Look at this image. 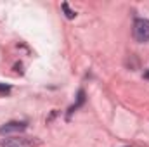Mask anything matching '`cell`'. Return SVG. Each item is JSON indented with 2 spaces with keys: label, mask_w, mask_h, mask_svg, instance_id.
Masks as SVG:
<instances>
[{
  "label": "cell",
  "mask_w": 149,
  "mask_h": 147,
  "mask_svg": "<svg viewBox=\"0 0 149 147\" xmlns=\"http://www.w3.org/2000/svg\"><path fill=\"white\" fill-rule=\"evenodd\" d=\"M134 38L139 43H146L149 40V21L148 19H135V23H134Z\"/></svg>",
  "instance_id": "cell-1"
},
{
  "label": "cell",
  "mask_w": 149,
  "mask_h": 147,
  "mask_svg": "<svg viewBox=\"0 0 149 147\" xmlns=\"http://www.w3.org/2000/svg\"><path fill=\"white\" fill-rule=\"evenodd\" d=\"M144 76H146V78H149V71H148V73H146V74H144Z\"/></svg>",
  "instance_id": "cell-5"
},
{
  "label": "cell",
  "mask_w": 149,
  "mask_h": 147,
  "mask_svg": "<svg viewBox=\"0 0 149 147\" xmlns=\"http://www.w3.org/2000/svg\"><path fill=\"white\" fill-rule=\"evenodd\" d=\"M10 92V87L9 85H0V94H7Z\"/></svg>",
  "instance_id": "cell-4"
},
{
  "label": "cell",
  "mask_w": 149,
  "mask_h": 147,
  "mask_svg": "<svg viewBox=\"0 0 149 147\" xmlns=\"http://www.w3.org/2000/svg\"><path fill=\"white\" fill-rule=\"evenodd\" d=\"M63 9H64V12H66V17H70V19H73L74 16H76V14H74L73 10H71V9L68 7V3H63Z\"/></svg>",
  "instance_id": "cell-3"
},
{
  "label": "cell",
  "mask_w": 149,
  "mask_h": 147,
  "mask_svg": "<svg viewBox=\"0 0 149 147\" xmlns=\"http://www.w3.org/2000/svg\"><path fill=\"white\" fill-rule=\"evenodd\" d=\"M24 128H26V125H24V123L10 121V123L3 125V126L0 128V133H9V132H21V130H24Z\"/></svg>",
  "instance_id": "cell-2"
}]
</instances>
